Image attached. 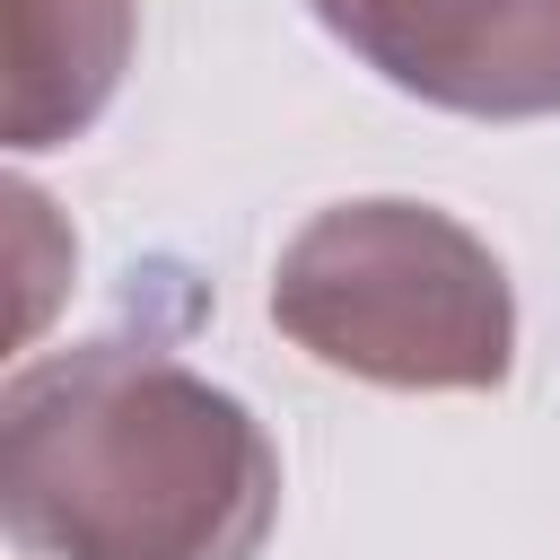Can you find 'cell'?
<instances>
[{"mask_svg": "<svg viewBox=\"0 0 560 560\" xmlns=\"http://www.w3.org/2000/svg\"><path fill=\"white\" fill-rule=\"evenodd\" d=\"M0 516L44 560H254L280 455L158 341H79L0 394Z\"/></svg>", "mask_w": 560, "mask_h": 560, "instance_id": "obj_1", "label": "cell"}, {"mask_svg": "<svg viewBox=\"0 0 560 560\" xmlns=\"http://www.w3.org/2000/svg\"><path fill=\"white\" fill-rule=\"evenodd\" d=\"M271 324L306 359L402 394H490L516 359L499 254L429 201L315 210L271 271Z\"/></svg>", "mask_w": 560, "mask_h": 560, "instance_id": "obj_2", "label": "cell"}, {"mask_svg": "<svg viewBox=\"0 0 560 560\" xmlns=\"http://www.w3.org/2000/svg\"><path fill=\"white\" fill-rule=\"evenodd\" d=\"M402 96L534 122L560 114V0H306Z\"/></svg>", "mask_w": 560, "mask_h": 560, "instance_id": "obj_3", "label": "cell"}, {"mask_svg": "<svg viewBox=\"0 0 560 560\" xmlns=\"http://www.w3.org/2000/svg\"><path fill=\"white\" fill-rule=\"evenodd\" d=\"M9 44V149L88 131L131 61V0H0Z\"/></svg>", "mask_w": 560, "mask_h": 560, "instance_id": "obj_4", "label": "cell"}, {"mask_svg": "<svg viewBox=\"0 0 560 560\" xmlns=\"http://www.w3.org/2000/svg\"><path fill=\"white\" fill-rule=\"evenodd\" d=\"M9 210H18V332H35L44 324V306H52V280H44V262H35V236H44V192H9Z\"/></svg>", "mask_w": 560, "mask_h": 560, "instance_id": "obj_5", "label": "cell"}]
</instances>
